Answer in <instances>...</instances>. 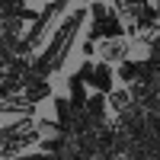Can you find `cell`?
I'll return each instance as SVG.
<instances>
[{
  "label": "cell",
  "instance_id": "7c38bea8",
  "mask_svg": "<svg viewBox=\"0 0 160 160\" xmlns=\"http://www.w3.org/2000/svg\"><path fill=\"white\" fill-rule=\"evenodd\" d=\"M68 135H51V138H38V151L42 154H61L64 148H68Z\"/></svg>",
  "mask_w": 160,
  "mask_h": 160
},
{
  "label": "cell",
  "instance_id": "277c9868",
  "mask_svg": "<svg viewBox=\"0 0 160 160\" xmlns=\"http://www.w3.org/2000/svg\"><path fill=\"white\" fill-rule=\"evenodd\" d=\"M0 115H35V102H29L22 93H13V96H0Z\"/></svg>",
  "mask_w": 160,
  "mask_h": 160
},
{
  "label": "cell",
  "instance_id": "30bf717a",
  "mask_svg": "<svg viewBox=\"0 0 160 160\" xmlns=\"http://www.w3.org/2000/svg\"><path fill=\"white\" fill-rule=\"evenodd\" d=\"M51 102H55V118L71 131V122H74V109H71V102L68 96H51Z\"/></svg>",
  "mask_w": 160,
  "mask_h": 160
},
{
  "label": "cell",
  "instance_id": "8992f818",
  "mask_svg": "<svg viewBox=\"0 0 160 160\" xmlns=\"http://www.w3.org/2000/svg\"><path fill=\"white\" fill-rule=\"evenodd\" d=\"M68 90H71V96H68V102H71V109L74 112H80L87 106V96H90V90H87V83L80 80L77 74H71L68 77Z\"/></svg>",
  "mask_w": 160,
  "mask_h": 160
},
{
  "label": "cell",
  "instance_id": "9c48e42d",
  "mask_svg": "<svg viewBox=\"0 0 160 160\" xmlns=\"http://www.w3.org/2000/svg\"><path fill=\"white\" fill-rule=\"evenodd\" d=\"M148 3H151V0H112V7L118 10V16H122V22H125V26L135 19V16H138V13L148 7Z\"/></svg>",
  "mask_w": 160,
  "mask_h": 160
},
{
  "label": "cell",
  "instance_id": "4fadbf2b",
  "mask_svg": "<svg viewBox=\"0 0 160 160\" xmlns=\"http://www.w3.org/2000/svg\"><path fill=\"white\" fill-rule=\"evenodd\" d=\"M80 55H83V58H93V55H96V42H93L90 35L80 42Z\"/></svg>",
  "mask_w": 160,
  "mask_h": 160
},
{
  "label": "cell",
  "instance_id": "3957f363",
  "mask_svg": "<svg viewBox=\"0 0 160 160\" xmlns=\"http://www.w3.org/2000/svg\"><path fill=\"white\" fill-rule=\"evenodd\" d=\"M112 87H115V71H112V64H106V61H93V74H90L87 90L109 93Z\"/></svg>",
  "mask_w": 160,
  "mask_h": 160
},
{
  "label": "cell",
  "instance_id": "8fae6325",
  "mask_svg": "<svg viewBox=\"0 0 160 160\" xmlns=\"http://www.w3.org/2000/svg\"><path fill=\"white\" fill-rule=\"evenodd\" d=\"M35 128H38V135H42V138H51V135H71V131L64 128L58 118H48V115L35 118Z\"/></svg>",
  "mask_w": 160,
  "mask_h": 160
},
{
  "label": "cell",
  "instance_id": "6da1fadb",
  "mask_svg": "<svg viewBox=\"0 0 160 160\" xmlns=\"http://www.w3.org/2000/svg\"><path fill=\"white\" fill-rule=\"evenodd\" d=\"M83 22H87V7H77V10H71V13H64L61 22L55 26V32L48 35L45 51H42V55H35V58H29L32 74H38V77H51V74H58V71L64 68V61H68L74 42L80 38Z\"/></svg>",
  "mask_w": 160,
  "mask_h": 160
},
{
  "label": "cell",
  "instance_id": "7a4b0ae2",
  "mask_svg": "<svg viewBox=\"0 0 160 160\" xmlns=\"http://www.w3.org/2000/svg\"><path fill=\"white\" fill-rule=\"evenodd\" d=\"M96 55H99V61H106V64H122L125 58H131V38L128 35H118V38H99L96 42Z\"/></svg>",
  "mask_w": 160,
  "mask_h": 160
},
{
  "label": "cell",
  "instance_id": "ba28073f",
  "mask_svg": "<svg viewBox=\"0 0 160 160\" xmlns=\"http://www.w3.org/2000/svg\"><path fill=\"white\" fill-rule=\"evenodd\" d=\"M115 77L118 80H122V87H131V83H135V80L141 77V61H135V58H125L122 64H115Z\"/></svg>",
  "mask_w": 160,
  "mask_h": 160
},
{
  "label": "cell",
  "instance_id": "5b68a950",
  "mask_svg": "<svg viewBox=\"0 0 160 160\" xmlns=\"http://www.w3.org/2000/svg\"><path fill=\"white\" fill-rule=\"evenodd\" d=\"M131 102H135V99H131L128 87H112L109 93H106V106H109V112H115V115L128 112V106H131Z\"/></svg>",
  "mask_w": 160,
  "mask_h": 160
},
{
  "label": "cell",
  "instance_id": "5bb4252c",
  "mask_svg": "<svg viewBox=\"0 0 160 160\" xmlns=\"http://www.w3.org/2000/svg\"><path fill=\"white\" fill-rule=\"evenodd\" d=\"M77 3H80V7H83V3H93V0H77Z\"/></svg>",
  "mask_w": 160,
  "mask_h": 160
},
{
  "label": "cell",
  "instance_id": "52a82bcc",
  "mask_svg": "<svg viewBox=\"0 0 160 160\" xmlns=\"http://www.w3.org/2000/svg\"><path fill=\"white\" fill-rule=\"evenodd\" d=\"M83 112H87V115H90L96 125H102L106 112H109V106H106V93H96V90H93L90 96H87V106H83Z\"/></svg>",
  "mask_w": 160,
  "mask_h": 160
}]
</instances>
